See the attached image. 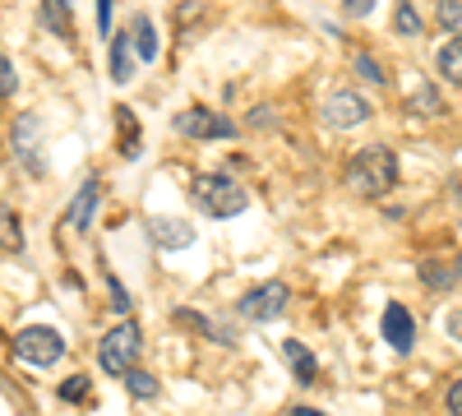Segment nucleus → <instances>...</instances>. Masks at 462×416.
Returning a JSON list of instances; mask_svg holds the SVG:
<instances>
[{
    "label": "nucleus",
    "mask_w": 462,
    "mask_h": 416,
    "mask_svg": "<svg viewBox=\"0 0 462 416\" xmlns=\"http://www.w3.org/2000/svg\"><path fill=\"white\" fill-rule=\"evenodd\" d=\"M134 51H139V60H158V32H152V19H134Z\"/></svg>",
    "instance_id": "15"
},
{
    "label": "nucleus",
    "mask_w": 462,
    "mask_h": 416,
    "mask_svg": "<svg viewBox=\"0 0 462 416\" xmlns=\"http://www.w3.org/2000/svg\"><path fill=\"white\" fill-rule=\"evenodd\" d=\"M0 79H5V88H0V93H14V88H19V79H14V60H10V56L0 60Z\"/></svg>",
    "instance_id": "25"
},
{
    "label": "nucleus",
    "mask_w": 462,
    "mask_h": 416,
    "mask_svg": "<svg viewBox=\"0 0 462 416\" xmlns=\"http://www.w3.org/2000/svg\"><path fill=\"white\" fill-rule=\"evenodd\" d=\"M444 407H448V416H462V380H453V384H448V398H444Z\"/></svg>",
    "instance_id": "24"
},
{
    "label": "nucleus",
    "mask_w": 462,
    "mask_h": 416,
    "mask_svg": "<svg viewBox=\"0 0 462 416\" xmlns=\"http://www.w3.org/2000/svg\"><path fill=\"white\" fill-rule=\"evenodd\" d=\"M14 352L28 365H56L65 356V337L56 328H47V324H28V328L14 333Z\"/></svg>",
    "instance_id": "4"
},
{
    "label": "nucleus",
    "mask_w": 462,
    "mask_h": 416,
    "mask_svg": "<svg viewBox=\"0 0 462 416\" xmlns=\"http://www.w3.org/2000/svg\"><path fill=\"white\" fill-rule=\"evenodd\" d=\"M97 180H84L79 185V195H74V204H69V226L74 232H88L93 226V213H97Z\"/></svg>",
    "instance_id": "12"
},
{
    "label": "nucleus",
    "mask_w": 462,
    "mask_h": 416,
    "mask_svg": "<svg viewBox=\"0 0 462 416\" xmlns=\"http://www.w3.org/2000/svg\"><path fill=\"white\" fill-rule=\"evenodd\" d=\"M139 347H143V333H139V324L134 319H125V324H116L106 337H102V347H97V365L106 370V374H125L134 370V361H139Z\"/></svg>",
    "instance_id": "2"
},
{
    "label": "nucleus",
    "mask_w": 462,
    "mask_h": 416,
    "mask_svg": "<svg viewBox=\"0 0 462 416\" xmlns=\"http://www.w3.org/2000/svg\"><path fill=\"white\" fill-rule=\"evenodd\" d=\"M42 19H47L51 32L69 37V5H65V0H42Z\"/></svg>",
    "instance_id": "16"
},
{
    "label": "nucleus",
    "mask_w": 462,
    "mask_h": 416,
    "mask_svg": "<svg viewBox=\"0 0 462 416\" xmlns=\"http://www.w3.org/2000/svg\"><path fill=\"white\" fill-rule=\"evenodd\" d=\"M444 328H448V337H453V343H462V310H453V315L444 319Z\"/></svg>",
    "instance_id": "28"
},
{
    "label": "nucleus",
    "mask_w": 462,
    "mask_h": 416,
    "mask_svg": "<svg viewBox=\"0 0 462 416\" xmlns=\"http://www.w3.org/2000/svg\"><path fill=\"white\" fill-rule=\"evenodd\" d=\"M176 130H180L185 139H236V125H231L226 116H217V111H204V106L180 111Z\"/></svg>",
    "instance_id": "7"
},
{
    "label": "nucleus",
    "mask_w": 462,
    "mask_h": 416,
    "mask_svg": "<svg viewBox=\"0 0 462 416\" xmlns=\"http://www.w3.org/2000/svg\"><path fill=\"white\" fill-rule=\"evenodd\" d=\"M195 204H199L208 217H236V213L250 208V195H245L231 176H199V180H195Z\"/></svg>",
    "instance_id": "3"
},
{
    "label": "nucleus",
    "mask_w": 462,
    "mask_h": 416,
    "mask_svg": "<svg viewBox=\"0 0 462 416\" xmlns=\"http://www.w3.org/2000/svg\"><path fill=\"white\" fill-rule=\"evenodd\" d=\"M346 185H352L356 195H365V199L389 195L393 185H398V153H393L389 143L361 148V153L352 158V167H346Z\"/></svg>",
    "instance_id": "1"
},
{
    "label": "nucleus",
    "mask_w": 462,
    "mask_h": 416,
    "mask_svg": "<svg viewBox=\"0 0 462 416\" xmlns=\"http://www.w3.org/2000/svg\"><path fill=\"white\" fill-rule=\"evenodd\" d=\"M435 19H439V28L462 32V0H439V5H435Z\"/></svg>",
    "instance_id": "18"
},
{
    "label": "nucleus",
    "mask_w": 462,
    "mask_h": 416,
    "mask_svg": "<svg viewBox=\"0 0 462 416\" xmlns=\"http://www.w3.org/2000/svg\"><path fill=\"white\" fill-rule=\"evenodd\" d=\"M60 398L65 402H84L88 398V380H84V374H69V380L60 384Z\"/></svg>",
    "instance_id": "21"
},
{
    "label": "nucleus",
    "mask_w": 462,
    "mask_h": 416,
    "mask_svg": "<svg viewBox=\"0 0 462 416\" xmlns=\"http://www.w3.org/2000/svg\"><path fill=\"white\" fill-rule=\"evenodd\" d=\"M379 328H383V343H389L393 352H411V343H416V324H411L407 306H398V300H393V306L383 310Z\"/></svg>",
    "instance_id": "8"
},
{
    "label": "nucleus",
    "mask_w": 462,
    "mask_h": 416,
    "mask_svg": "<svg viewBox=\"0 0 462 416\" xmlns=\"http://www.w3.org/2000/svg\"><path fill=\"white\" fill-rule=\"evenodd\" d=\"M282 361L291 365L296 384H315V374H319V361H315V352L305 347V343H296V337H287V343H282Z\"/></svg>",
    "instance_id": "11"
},
{
    "label": "nucleus",
    "mask_w": 462,
    "mask_h": 416,
    "mask_svg": "<svg viewBox=\"0 0 462 416\" xmlns=\"http://www.w3.org/2000/svg\"><path fill=\"white\" fill-rule=\"evenodd\" d=\"M435 60H439V74H444L448 84H462V32H453V37H448V42L439 47V56H435Z\"/></svg>",
    "instance_id": "13"
},
{
    "label": "nucleus",
    "mask_w": 462,
    "mask_h": 416,
    "mask_svg": "<svg viewBox=\"0 0 462 416\" xmlns=\"http://www.w3.org/2000/svg\"><path fill=\"white\" fill-rule=\"evenodd\" d=\"M374 0H346V14H370Z\"/></svg>",
    "instance_id": "29"
},
{
    "label": "nucleus",
    "mask_w": 462,
    "mask_h": 416,
    "mask_svg": "<svg viewBox=\"0 0 462 416\" xmlns=\"http://www.w3.org/2000/svg\"><path fill=\"white\" fill-rule=\"evenodd\" d=\"M287 296H291V291H287V282H259L254 291H245V296H241L236 315H241V319H250V324H263V319L282 315Z\"/></svg>",
    "instance_id": "5"
},
{
    "label": "nucleus",
    "mask_w": 462,
    "mask_h": 416,
    "mask_svg": "<svg viewBox=\"0 0 462 416\" xmlns=\"http://www.w3.org/2000/svg\"><path fill=\"white\" fill-rule=\"evenodd\" d=\"M5 245H10V250L23 245V241H19V222H14V213H5Z\"/></svg>",
    "instance_id": "27"
},
{
    "label": "nucleus",
    "mask_w": 462,
    "mask_h": 416,
    "mask_svg": "<svg viewBox=\"0 0 462 416\" xmlns=\"http://www.w3.org/2000/svg\"><path fill=\"white\" fill-rule=\"evenodd\" d=\"M97 32H111V0H97Z\"/></svg>",
    "instance_id": "26"
},
{
    "label": "nucleus",
    "mask_w": 462,
    "mask_h": 416,
    "mask_svg": "<svg viewBox=\"0 0 462 416\" xmlns=\"http://www.w3.org/2000/svg\"><path fill=\"white\" fill-rule=\"evenodd\" d=\"M148 236L158 241L162 250H185L189 241H195V226L180 222V217H152L148 222Z\"/></svg>",
    "instance_id": "10"
},
{
    "label": "nucleus",
    "mask_w": 462,
    "mask_h": 416,
    "mask_svg": "<svg viewBox=\"0 0 462 416\" xmlns=\"http://www.w3.org/2000/svg\"><path fill=\"white\" fill-rule=\"evenodd\" d=\"M125 389H130L134 398H158V380H152L148 370H139V365L125 374Z\"/></svg>",
    "instance_id": "17"
},
{
    "label": "nucleus",
    "mask_w": 462,
    "mask_h": 416,
    "mask_svg": "<svg viewBox=\"0 0 462 416\" xmlns=\"http://www.w3.org/2000/svg\"><path fill=\"white\" fill-rule=\"evenodd\" d=\"M116 121L125 125V139H121V153H134V148H139V121L130 116L125 106H116Z\"/></svg>",
    "instance_id": "19"
},
{
    "label": "nucleus",
    "mask_w": 462,
    "mask_h": 416,
    "mask_svg": "<svg viewBox=\"0 0 462 416\" xmlns=\"http://www.w3.org/2000/svg\"><path fill=\"white\" fill-rule=\"evenodd\" d=\"M287 416H328V411H315V407H291Z\"/></svg>",
    "instance_id": "30"
},
{
    "label": "nucleus",
    "mask_w": 462,
    "mask_h": 416,
    "mask_svg": "<svg viewBox=\"0 0 462 416\" xmlns=\"http://www.w3.org/2000/svg\"><path fill=\"white\" fill-rule=\"evenodd\" d=\"M365 121H370V102L361 93H352V88H337L324 102V125H333V130H356Z\"/></svg>",
    "instance_id": "6"
},
{
    "label": "nucleus",
    "mask_w": 462,
    "mask_h": 416,
    "mask_svg": "<svg viewBox=\"0 0 462 416\" xmlns=\"http://www.w3.org/2000/svg\"><path fill=\"white\" fill-rule=\"evenodd\" d=\"M37 130H42V125H37V116H32V111H23V116L14 121V148H19V158H23V167L32 171V176H42V153H37Z\"/></svg>",
    "instance_id": "9"
},
{
    "label": "nucleus",
    "mask_w": 462,
    "mask_h": 416,
    "mask_svg": "<svg viewBox=\"0 0 462 416\" xmlns=\"http://www.w3.org/2000/svg\"><path fill=\"white\" fill-rule=\"evenodd\" d=\"M444 102H439V93L430 88V84H420L416 93H411V111H439Z\"/></svg>",
    "instance_id": "20"
},
{
    "label": "nucleus",
    "mask_w": 462,
    "mask_h": 416,
    "mask_svg": "<svg viewBox=\"0 0 462 416\" xmlns=\"http://www.w3.org/2000/svg\"><path fill=\"white\" fill-rule=\"evenodd\" d=\"M130 69H134V60H130V32H116L111 37V79L130 84Z\"/></svg>",
    "instance_id": "14"
},
{
    "label": "nucleus",
    "mask_w": 462,
    "mask_h": 416,
    "mask_svg": "<svg viewBox=\"0 0 462 416\" xmlns=\"http://www.w3.org/2000/svg\"><path fill=\"white\" fill-rule=\"evenodd\" d=\"M398 32H407V37H416V32H420V14L407 5V0L398 5Z\"/></svg>",
    "instance_id": "22"
},
{
    "label": "nucleus",
    "mask_w": 462,
    "mask_h": 416,
    "mask_svg": "<svg viewBox=\"0 0 462 416\" xmlns=\"http://www.w3.org/2000/svg\"><path fill=\"white\" fill-rule=\"evenodd\" d=\"M457 273H444L439 263H426V269H420V282H430V287H448Z\"/></svg>",
    "instance_id": "23"
}]
</instances>
